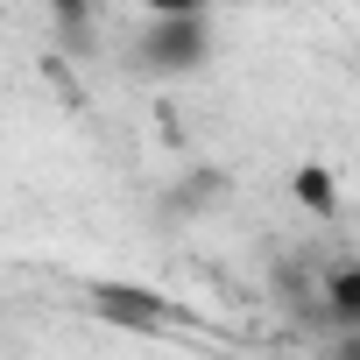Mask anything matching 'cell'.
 Segmentation results:
<instances>
[{"instance_id":"6da1fadb","label":"cell","mask_w":360,"mask_h":360,"mask_svg":"<svg viewBox=\"0 0 360 360\" xmlns=\"http://www.w3.org/2000/svg\"><path fill=\"white\" fill-rule=\"evenodd\" d=\"M212 8L205 15H148L134 36V71L141 78H191L212 64Z\"/></svg>"},{"instance_id":"7a4b0ae2","label":"cell","mask_w":360,"mask_h":360,"mask_svg":"<svg viewBox=\"0 0 360 360\" xmlns=\"http://www.w3.org/2000/svg\"><path fill=\"white\" fill-rule=\"evenodd\" d=\"M318 311H325L339 332H360V269H332L325 290H318Z\"/></svg>"},{"instance_id":"3957f363","label":"cell","mask_w":360,"mask_h":360,"mask_svg":"<svg viewBox=\"0 0 360 360\" xmlns=\"http://www.w3.org/2000/svg\"><path fill=\"white\" fill-rule=\"evenodd\" d=\"M212 0H148V15H205Z\"/></svg>"},{"instance_id":"277c9868","label":"cell","mask_w":360,"mask_h":360,"mask_svg":"<svg viewBox=\"0 0 360 360\" xmlns=\"http://www.w3.org/2000/svg\"><path fill=\"white\" fill-rule=\"evenodd\" d=\"M50 8H57V15H64V22H78V15H85V8H92V0H50Z\"/></svg>"}]
</instances>
